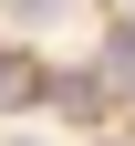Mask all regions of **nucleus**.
<instances>
[{
    "instance_id": "nucleus-1",
    "label": "nucleus",
    "mask_w": 135,
    "mask_h": 146,
    "mask_svg": "<svg viewBox=\"0 0 135 146\" xmlns=\"http://www.w3.org/2000/svg\"><path fill=\"white\" fill-rule=\"evenodd\" d=\"M42 94H52V73L31 52H0V104H42Z\"/></svg>"
},
{
    "instance_id": "nucleus-2",
    "label": "nucleus",
    "mask_w": 135,
    "mask_h": 146,
    "mask_svg": "<svg viewBox=\"0 0 135 146\" xmlns=\"http://www.w3.org/2000/svg\"><path fill=\"white\" fill-rule=\"evenodd\" d=\"M42 104H63V115L94 125V115H104V84H94V73H52V94H42Z\"/></svg>"
},
{
    "instance_id": "nucleus-3",
    "label": "nucleus",
    "mask_w": 135,
    "mask_h": 146,
    "mask_svg": "<svg viewBox=\"0 0 135 146\" xmlns=\"http://www.w3.org/2000/svg\"><path fill=\"white\" fill-rule=\"evenodd\" d=\"M0 11H11V21H52L63 0H0Z\"/></svg>"
}]
</instances>
